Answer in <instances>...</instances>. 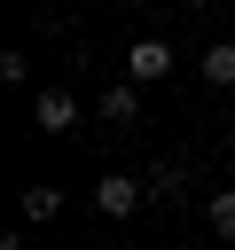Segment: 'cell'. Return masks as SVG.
I'll return each mask as SVG.
<instances>
[{
  "instance_id": "1",
  "label": "cell",
  "mask_w": 235,
  "mask_h": 250,
  "mask_svg": "<svg viewBox=\"0 0 235 250\" xmlns=\"http://www.w3.org/2000/svg\"><path fill=\"white\" fill-rule=\"evenodd\" d=\"M141 195H149V180H125V172H102V180H94V211H102V219H133Z\"/></svg>"
},
{
  "instance_id": "2",
  "label": "cell",
  "mask_w": 235,
  "mask_h": 250,
  "mask_svg": "<svg viewBox=\"0 0 235 250\" xmlns=\"http://www.w3.org/2000/svg\"><path fill=\"white\" fill-rule=\"evenodd\" d=\"M125 70H133V86H141V78H164V70H172V47H164V39H133V47H125Z\"/></svg>"
},
{
  "instance_id": "3",
  "label": "cell",
  "mask_w": 235,
  "mask_h": 250,
  "mask_svg": "<svg viewBox=\"0 0 235 250\" xmlns=\"http://www.w3.org/2000/svg\"><path fill=\"white\" fill-rule=\"evenodd\" d=\"M31 125H47V133H70V125H78V102H70L63 86H47V94L31 102Z\"/></svg>"
},
{
  "instance_id": "4",
  "label": "cell",
  "mask_w": 235,
  "mask_h": 250,
  "mask_svg": "<svg viewBox=\"0 0 235 250\" xmlns=\"http://www.w3.org/2000/svg\"><path fill=\"white\" fill-rule=\"evenodd\" d=\"M102 117H118V125H133V117H141V86H133V78H118V86H102Z\"/></svg>"
},
{
  "instance_id": "5",
  "label": "cell",
  "mask_w": 235,
  "mask_h": 250,
  "mask_svg": "<svg viewBox=\"0 0 235 250\" xmlns=\"http://www.w3.org/2000/svg\"><path fill=\"white\" fill-rule=\"evenodd\" d=\"M204 86H235V39H219V47H204Z\"/></svg>"
},
{
  "instance_id": "6",
  "label": "cell",
  "mask_w": 235,
  "mask_h": 250,
  "mask_svg": "<svg viewBox=\"0 0 235 250\" xmlns=\"http://www.w3.org/2000/svg\"><path fill=\"white\" fill-rule=\"evenodd\" d=\"M204 219H212V234H227V242H235V188H219V195L204 203Z\"/></svg>"
},
{
  "instance_id": "7",
  "label": "cell",
  "mask_w": 235,
  "mask_h": 250,
  "mask_svg": "<svg viewBox=\"0 0 235 250\" xmlns=\"http://www.w3.org/2000/svg\"><path fill=\"white\" fill-rule=\"evenodd\" d=\"M55 211H63V188H31V195H24V219H31V227L55 219Z\"/></svg>"
},
{
  "instance_id": "8",
  "label": "cell",
  "mask_w": 235,
  "mask_h": 250,
  "mask_svg": "<svg viewBox=\"0 0 235 250\" xmlns=\"http://www.w3.org/2000/svg\"><path fill=\"white\" fill-rule=\"evenodd\" d=\"M180 188H188V172H180V164H157V172H149V195H164V203H172Z\"/></svg>"
}]
</instances>
